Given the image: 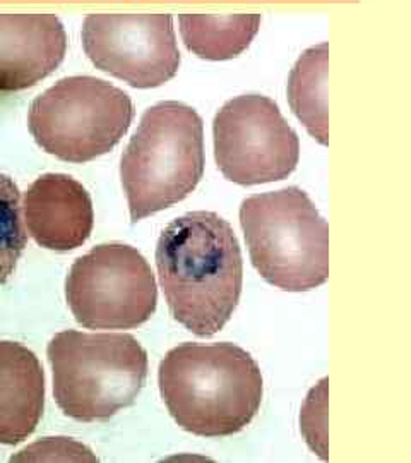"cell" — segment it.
Wrapping results in <instances>:
<instances>
[{
	"mask_svg": "<svg viewBox=\"0 0 411 463\" xmlns=\"http://www.w3.org/2000/svg\"><path fill=\"white\" fill-rule=\"evenodd\" d=\"M156 268L170 312L191 333L223 330L242 294L243 263L232 225L214 211H191L161 232Z\"/></svg>",
	"mask_w": 411,
	"mask_h": 463,
	"instance_id": "6da1fadb",
	"label": "cell"
},
{
	"mask_svg": "<svg viewBox=\"0 0 411 463\" xmlns=\"http://www.w3.org/2000/svg\"><path fill=\"white\" fill-rule=\"evenodd\" d=\"M160 393L175 422L202 438L240 433L263 403L260 367L238 345L180 343L158 371Z\"/></svg>",
	"mask_w": 411,
	"mask_h": 463,
	"instance_id": "7a4b0ae2",
	"label": "cell"
},
{
	"mask_svg": "<svg viewBox=\"0 0 411 463\" xmlns=\"http://www.w3.org/2000/svg\"><path fill=\"white\" fill-rule=\"evenodd\" d=\"M204 124L182 101H160L141 117L122 153L120 179L135 223L187 197L204 175Z\"/></svg>",
	"mask_w": 411,
	"mask_h": 463,
	"instance_id": "3957f363",
	"label": "cell"
},
{
	"mask_svg": "<svg viewBox=\"0 0 411 463\" xmlns=\"http://www.w3.org/2000/svg\"><path fill=\"white\" fill-rule=\"evenodd\" d=\"M47 355L57 405L79 422L108 420L130 407L147 377V353L132 335L60 331Z\"/></svg>",
	"mask_w": 411,
	"mask_h": 463,
	"instance_id": "277c9868",
	"label": "cell"
},
{
	"mask_svg": "<svg viewBox=\"0 0 411 463\" xmlns=\"http://www.w3.org/2000/svg\"><path fill=\"white\" fill-rule=\"evenodd\" d=\"M240 225L254 268L286 292H307L329 276V227L300 187L242 201Z\"/></svg>",
	"mask_w": 411,
	"mask_h": 463,
	"instance_id": "5b68a950",
	"label": "cell"
},
{
	"mask_svg": "<svg viewBox=\"0 0 411 463\" xmlns=\"http://www.w3.org/2000/svg\"><path fill=\"white\" fill-rule=\"evenodd\" d=\"M134 120L124 89L93 76H69L36 96L28 129L36 145L69 163H86L110 153Z\"/></svg>",
	"mask_w": 411,
	"mask_h": 463,
	"instance_id": "8992f818",
	"label": "cell"
},
{
	"mask_svg": "<svg viewBox=\"0 0 411 463\" xmlns=\"http://www.w3.org/2000/svg\"><path fill=\"white\" fill-rule=\"evenodd\" d=\"M65 297L79 325L89 330H132L156 311L153 269L135 247L110 242L74 261Z\"/></svg>",
	"mask_w": 411,
	"mask_h": 463,
	"instance_id": "52a82bcc",
	"label": "cell"
},
{
	"mask_svg": "<svg viewBox=\"0 0 411 463\" xmlns=\"http://www.w3.org/2000/svg\"><path fill=\"white\" fill-rule=\"evenodd\" d=\"M213 139L219 172L240 186L283 181L300 160L296 132L264 94H240L225 103L214 115Z\"/></svg>",
	"mask_w": 411,
	"mask_h": 463,
	"instance_id": "ba28073f",
	"label": "cell"
},
{
	"mask_svg": "<svg viewBox=\"0 0 411 463\" xmlns=\"http://www.w3.org/2000/svg\"><path fill=\"white\" fill-rule=\"evenodd\" d=\"M81 40L96 69L132 88H158L178 73L180 50L171 14H89L83 21Z\"/></svg>",
	"mask_w": 411,
	"mask_h": 463,
	"instance_id": "9c48e42d",
	"label": "cell"
},
{
	"mask_svg": "<svg viewBox=\"0 0 411 463\" xmlns=\"http://www.w3.org/2000/svg\"><path fill=\"white\" fill-rule=\"evenodd\" d=\"M67 53V33L55 14L0 12V93L28 89L48 78Z\"/></svg>",
	"mask_w": 411,
	"mask_h": 463,
	"instance_id": "30bf717a",
	"label": "cell"
},
{
	"mask_svg": "<svg viewBox=\"0 0 411 463\" xmlns=\"http://www.w3.org/2000/svg\"><path fill=\"white\" fill-rule=\"evenodd\" d=\"M22 208L29 235L45 249H78L93 232L91 196L67 173H43L36 179L26 191Z\"/></svg>",
	"mask_w": 411,
	"mask_h": 463,
	"instance_id": "8fae6325",
	"label": "cell"
},
{
	"mask_svg": "<svg viewBox=\"0 0 411 463\" xmlns=\"http://www.w3.org/2000/svg\"><path fill=\"white\" fill-rule=\"evenodd\" d=\"M45 407V372L17 341H0V443L17 444L34 433Z\"/></svg>",
	"mask_w": 411,
	"mask_h": 463,
	"instance_id": "7c38bea8",
	"label": "cell"
},
{
	"mask_svg": "<svg viewBox=\"0 0 411 463\" xmlns=\"http://www.w3.org/2000/svg\"><path fill=\"white\" fill-rule=\"evenodd\" d=\"M260 14H180V34L189 52L204 60H232L259 33Z\"/></svg>",
	"mask_w": 411,
	"mask_h": 463,
	"instance_id": "4fadbf2b",
	"label": "cell"
},
{
	"mask_svg": "<svg viewBox=\"0 0 411 463\" xmlns=\"http://www.w3.org/2000/svg\"><path fill=\"white\" fill-rule=\"evenodd\" d=\"M327 69L329 45L310 47L298 57L288 78V103L293 114L319 145L327 146Z\"/></svg>",
	"mask_w": 411,
	"mask_h": 463,
	"instance_id": "5bb4252c",
	"label": "cell"
},
{
	"mask_svg": "<svg viewBox=\"0 0 411 463\" xmlns=\"http://www.w3.org/2000/svg\"><path fill=\"white\" fill-rule=\"evenodd\" d=\"M28 235L21 218V192L9 175L0 172V285L14 273Z\"/></svg>",
	"mask_w": 411,
	"mask_h": 463,
	"instance_id": "9a60e30c",
	"label": "cell"
},
{
	"mask_svg": "<svg viewBox=\"0 0 411 463\" xmlns=\"http://www.w3.org/2000/svg\"><path fill=\"white\" fill-rule=\"evenodd\" d=\"M326 383L322 379L319 386L310 391L309 400L302 410V431L312 449L326 458V439H324V408H326Z\"/></svg>",
	"mask_w": 411,
	"mask_h": 463,
	"instance_id": "2e32d148",
	"label": "cell"
}]
</instances>
